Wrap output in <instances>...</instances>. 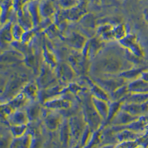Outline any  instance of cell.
<instances>
[{
	"label": "cell",
	"mask_w": 148,
	"mask_h": 148,
	"mask_svg": "<svg viewBox=\"0 0 148 148\" xmlns=\"http://www.w3.org/2000/svg\"><path fill=\"white\" fill-rule=\"evenodd\" d=\"M23 28L21 27L20 25L15 24L12 27V33L13 37L16 40H19L22 38L23 34Z\"/></svg>",
	"instance_id": "277c9868"
},
{
	"label": "cell",
	"mask_w": 148,
	"mask_h": 148,
	"mask_svg": "<svg viewBox=\"0 0 148 148\" xmlns=\"http://www.w3.org/2000/svg\"><path fill=\"white\" fill-rule=\"evenodd\" d=\"M25 128H23V127H17V128H14V132L15 133V134L19 135L22 134L23 133V131L24 130Z\"/></svg>",
	"instance_id": "52a82bcc"
},
{
	"label": "cell",
	"mask_w": 148,
	"mask_h": 148,
	"mask_svg": "<svg viewBox=\"0 0 148 148\" xmlns=\"http://www.w3.org/2000/svg\"><path fill=\"white\" fill-rule=\"evenodd\" d=\"M81 2L80 0H57L58 6L63 10H68L76 7Z\"/></svg>",
	"instance_id": "3957f363"
},
{
	"label": "cell",
	"mask_w": 148,
	"mask_h": 148,
	"mask_svg": "<svg viewBox=\"0 0 148 148\" xmlns=\"http://www.w3.org/2000/svg\"><path fill=\"white\" fill-rule=\"evenodd\" d=\"M39 2L40 0H31L27 3V8L32 17L34 25L38 24L40 21Z\"/></svg>",
	"instance_id": "7a4b0ae2"
},
{
	"label": "cell",
	"mask_w": 148,
	"mask_h": 148,
	"mask_svg": "<svg viewBox=\"0 0 148 148\" xmlns=\"http://www.w3.org/2000/svg\"><path fill=\"white\" fill-rule=\"evenodd\" d=\"M55 7L53 2L49 0H40L39 12L40 17L49 18L55 14Z\"/></svg>",
	"instance_id": "6da1fadb"
},
{
	"label": "cell",
	"mask_w": 148,
	"mask_h": 148,
	"mask_svg": "<svg viewBox=\"0 0 148 148\" xmlns=\"http://www.w3.org/2000/svg\"><path fill=\"white\" fill-rule=\"evenodd\" d=\"M25 115L22 114V113H18V114H16L14 115V119L16 123H21L22 121H25ZM23 122V121H22Z\"/></svg>",
	"instance_id": "8992f818"
},
{
	"label": "cell",
	"mask_w": 148,
	"mask_h": 148,
	"mask_svg": "<svg viewBox=\"0 0 148 148\" xmlns=\"http://www.w3.org/2000/svg\"><path fill=\"white\" fill-rule=\"evenodd\" d=\"M82 21V23L84 25L88 26V27L93 26L94 25V20L93 17L90 16V14H84L81 18Z\"/></svg>",
	"instance_id": "5b68a950"
}]
</instances>
